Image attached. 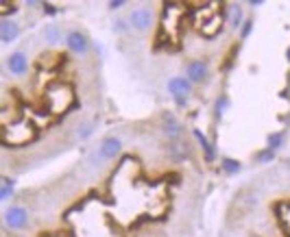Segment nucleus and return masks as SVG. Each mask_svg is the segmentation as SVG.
<instances>
[{"mask_svg": "<svg viewBox=\"0 0 290 237\" xmlns=\"http://www.w3.org/2000/svg\"><path fill=\"white\" fill-rule=\"evenodd\" d=\"M192 133H194V137L199 139L201 146H203V150H205V159H207V161H214V159H216V150H214V146L207 142V139H205L203 133H201V131H192Z\"/></svg>", "mask_w": 290, "mask_h": 237, "instance_id": "nucleus-11", "label": "nucleus"}, {"mask_svg": "<svg viewBox=\"0 0 290 237\" xmlns=\"http://www.w3.org/2000/svg\"><path fill=\"white\" fill-rule=\"evenodd\" d=\"M65 41H68V48L77 55H83L87 50V37L83 35L81 31H70L68 37H65Z\"/></svg>", "mask_w": 290, "mask_h": 237, "instance_id": "nucleus-6", "label": "nucleus"}, {"mask_svg": "<svg viewBox=\"0 0 290 237\" xmlns=\"http://www.w3.org/2000/svg\"><path fill=\"white\" fill-rule=\"evenodd\" d=\"M170 155L175 157V159H186V157H188V150H186L184 144H172V146H170Z\"/></svg>", "mask_w": 290, "mask_h": 237, "instance_id": "nucleus-15", "label": "nucleus"}, {"mask_svg": "<svg viewBox=\"0 0 290 237\" xmlns=\"http://www.w3.org/2000/svg\"><path fill=\"white\" fill-rule=\"evenodd\" d=\"M20 35V26H18V22L13 20H0V39H2V44H11L16 37Z\"/></svg>", "mask_w": 290, "mask_h": 237, "instance_id": "nucleus-7", "label": "nucleus"}, {"mask_svg": "<svg viewBox=\"0 0 290 237\" xmlns=\"http://www.w3.org/2000/svg\"><path fill=\"white\" fill-rule=\"evenodd\" d=\"M181 124H179V120H175V115H166L164 118V133H166L168 137H179L181 135Z\"/></svg>", "mask_w": 290, "mask_h": 237, "instance_id": "nucleus-9", "label": "nucleus"}, {"mask_svg": "<svg viewBox=\"0 0 290 237\" xmlns=\"http://www.w3.org/2000/svg\"><path fill=\"white\" fill-rule=\"evenodd\" d=\"M190 90H192V83L188 81V76H175L168 81V91H170L175 98H186V96L190 94Z\"/></svg>", "mask_w": 290, "mask_h": 237, "instance_id": "nucleus-4", "label": "nucleus"}, {"mask_svg": "<svg viewBox=\"0 0 290 237\" xmlns=\"http://www.w3.org/2000/svg\"><path fill=\"white\" fill-rule=\"evenodd\" d=\"M286 59H288V63H290V48L286 50Z\"/></svg>", "mask_w": 290, "mask_h": 237, "instance_id": "nucleus-23", "label": "nucleus"}, {"mask_svg": "<svg viewBox=\"0 0 290 237\" xmlns=\"http://www.w3.org/2000/svg\"><path fill=\"white\" fill-rule=\"evenodd\" d=\"M227 22L231 29H238V26H242V9L238 7V4H229L227 7Z\"/></svg>", "mask_w": 290, "mask_h": 237, "instance_id": "nucleus-10", "label": "nucleus"}, {"mask_svg": "<svg viewBox=\"0 0 290 237\" xmlns=\"http://www.w3.org/2000/svg\"><path fill=\"white\" fill-rule=\"evenodd\" d=\"M7 68H9V72L16 74V76L26 74V70H29V61H26L24 53H13L11 57L7 59Z\"/></svg>", "mask_w": 290, "mask_h": 237, "instance_id": "nucleus-5", "label": "nucleus"}, {"mask_svg": "<svg viewBox=\"0 0 290 237\" xmlns=\"http://www.w3.org/2000/svg\"><path fill=\"white\" fill-rule=\"evenodd\" d=\"M26 222H29V213H26V209L20 207V204H13V207H9L7 211H4V224L11 231L24 229Z\"/></svg>", "mask_w": 290, "mask_h": 237, "instance_id": "nucleus-1", "label": "nucleus"}, {"mask_svg": "<svg viewBox=\"0 0 290 237\" xmlns=\"http://www.w3.org/2000/svg\"><path fill=\"white\" fill-rule=\"evenodd\" d=\"M44 39L48 41V44H59V39H62V31H59L57 26H46Z\"/></svg>", "mask_w": 290, "mask_h": 237, "instance_id": "nucleus-12", "label": "nucleus"}, {"mask_svg": "<svg viewBox=\"0 0 290 237\" xmlns=\"http://www.w3.org/2000/svg\"><path fill=\"white\" fill-rule=\"evenodd\" d=\"M44 11H46V16H55V13H57V7H53V4H44Z\"/></svg>", "mask_w": 290, "mask_h": 237, "instance_id": "nucleus-21", "label": "nucleus"}, {"mask_svg": "<svg viewBox=\"0 0 290 237\" xmlns=\"http://www.w3.org/2000/svg\"><path fill=\"white\" fill-rule=\"evenodd\" d=\"M251 29H253V20H247L245 24H242V29H240V37H242V39H247V37L251 35Z\"/></svg>", "mask_w": 290, "mask_h": 237, "instance_id": "nucleus-17", "label": "nucleus"}, {"mask_svg": "<svg viewBox=\"0 0 290 237\" xmlns=\"http://www.w3.org/2000/svg\"><path fill=\"white\" fill-rule=\"evenodd\" d=\"M258 161H269V159H273V150H264V152H260L258 157H255Z\"/></svg>", "mask_w": 290, "mask_h": 237, "instance_id": "nucleus-19", "label": "nucleus"}, {"mask_svg": "<svg viewBox=\"0 0 290 237\" xmlns=\"http://www.w3.org/2000/svg\"><path fill=\"white\" fill-rule=\"evenodd\" d=\"M120 150H123V142L118 137H105L101 142L98 155H101V159H114V157L120 155Z\"/></svg>", "mask_w": 290, "mask_h": 237, "instance_id": "nucleus-3", "label": "nucleus"}, {"mask_svg": "<svg viewBox=\"0 0 290 237\" xmlns=\"http://www.w3.org/2000/svg\"><path fill=\"white\" fill-rule=\"evenodd\" d=\"M107 7L111 9V11H116V9H120V7H124V0H111Z\"/></svg>", "mask_w": 290, "mask_h": 237, "instance_id": "nucleus-20", "label": "nucleus"}, {"mask_svg": "<svg viewBox=\"0 0 290 237\" xmlns=\"http://www.w3.org/2000/svg\"><path fill=\"white\" fill-rule=\"evenodd\" d=\"M223 165H225L227 174H238V172H240V161H236V159H225Z\"/></svg>", "mask_w": 290, "mask_h": 237, "instance_id": "nucleus-16", "label": "nucleus"}, {"mask_svg": "<svg viewBox=\"0 0 290 237\" xmlns=\"http://www.w3.org/2000/svg\"><path fill=\"white\" fill-rule=\"evenodd\" d=\"M11 192H13V181L11 179H4L2 181V187H0V201H9Z\"/></svg>", "mask_w": 290, "mask_h": 237, "instance_id": "nucleus-14", "label": "nucleus"}, {"mask_svg": "<svg viewBox=\"0 0 290 237\" xmlns=\"http://www.w3.org/2000/svg\"><path fill=\"white\" fill-rule=\"evenodd\" d=\"M92 135V124H83L81 127V133H79V137H90Z\"/></svg>", "mask_w": 290, "mask_h": 237, "instance_id": "nucleus-18", "label": "nucleus"}, {"mask_svg": "<svg viewBox=\"0 0 290 237\" xmlns=\"http://www.w3.org/2000/svg\"><path fill=\"white\" fill-rule=\"evenodd\" d=\"M207 63L205 61H192L188 63V81L190 83H201L207 78Z\"/></svg>", "mask_w": 290, "mask_h": 237, "instance_id": "nucleus-8", "label": "nucleus"}, {"mask_svg": "<svg viewBox=\"0 0 290 237\" xmlns=\"http://www.w3.org/2000/svg\"><path fill=\"white\" fill-rule=\"evenodd\" d=\"M129 22H131V26H133L135 31H146L148 26H151V22H153V13H151V9H146V7L133 9V13H131Z\"/></svg>", "mask_w": 290, "mask_h": 237, "instance_id": "nucleus-2", "label": "nucleus"}, {"mask_svg": "<svg viewBox=\"0 0 290 237\" xmlns=\"http://www.w3.org/2000/svg\"><path fill=\"white\" fill-rule=\"evenodd\" d=\"M116 31H118V33H120V31H123V33H124V31H127V24H124V22H116Z\"/></svg>", "mask_w": 290, "mask_h": 237, "instance_id": "nucleus-22", "label": "nucleus"}, {"mask_svg": "<svg viewBox=\"0 0 290 237\" xmlns=\"http://www.w3.org/2000/svg\"><path fill=\"white\" fill-rule=\"evenodd\" d=\"M284 146V133H275V135H269V150H277V148Z\"/></svg>", "mask_w": 290, "mask_h": 237, "instance_id": "nucleus-13", "label": "nucleus"}]
</instances>
